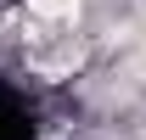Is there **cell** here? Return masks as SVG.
Here are the masks:
<instances>
[{"instance_id":"cell-1","label":"cell","mask_w":146,"mask_h":140,"mask_svg":"<svg viewBox=\"0 0 146 140\" xmlns=\"http://www.w3.org/2000/svg\"><path fill=\"white\" fill-rule=\"evenodd\" d=\"M23 17H34L51 34H90L96 0H23Z\"/></svg>"}]
</instances>
